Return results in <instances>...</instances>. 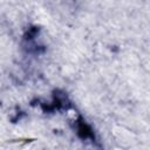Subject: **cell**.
<instances>
[{
  "mask_svg": "<svg viewBox=\"0 0 150 150\" xmlns=\"http://www.w3.org/2000/svg\"><path fill=\"white\" fill-rule=\"evenodd\" d=\"M77 134L83 139H88V138H91L93 139L94 138V134H93L90 127L84 121H82L81 118L77 122Z\"/></svg>",
  "mask_w": 150,
  "mask_h": 150,
  "instance_id": "cell-1",
  "label": "cell"
}]
</instances>
